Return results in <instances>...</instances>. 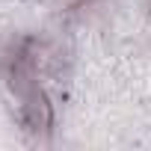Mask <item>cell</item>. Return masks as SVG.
Returning <instances> with one entry per match:
<instances>
[{"label": "cell", "mask_w": 151, "mask_h": 151, "mask_svg": "<svg viewBox=\"0 0 151 151\" xmlns=\"http://www.w3.org/2000/svg\"><path fill=\"white\" fill-rule=\"evenodd\" d=\"M24 127L33 130L36 136L47 133L53 127V110H50V104H47L42 89H36V92H30L24 98Z\"/></svg>", "instance_id": "cell-1"}, {"label": "cell", "mask_w": 151, "mask_h": 151, "mask_svg": "<svg viewBox=\"0 0 151 151\" xmlns=\"http://www.w3.org/2000/svg\"><path fill=\"white\" fill-rule=\"evenodd\" d=\"M148 6H151V0H148Z\"/></svg>", "instance_id": "cell-2"}]
</instances>
